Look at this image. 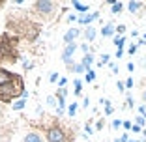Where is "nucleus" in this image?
<instances>
[{"label":"nucleus","mask_w":146,"mask_h":142,"mask_svg":"<svg viewBox=\"0 0 146 142\" xmlns=\"http://www.w3.org/2000/svg\"><path fill=\"white\" fill-rule=\"evenodd\" d=\"M25 94V84L23 79L15 73H9L8 69L0 67V101L9 103L15 97Z\"/></svg>","instance_id":"f257e3e1"},{"label":"nucleus","mask_w":146,"mask_h":142,"mask_svg":"<svg viewBox=\"0 0 146 142\" xmlns=\"http://www.w3.org/2000/svg\"><path fill=\"white\" fill-rule=\"evenodd\" d=\"M17 38H11L9 34H4L0 38V62H17V52H15Z\"/></svg>","instance_id":"f03ea898"},{"label":"nucleus","mask_w":146,"mask_h":142,"mask_svg":"<svg viewBox=\"0 0 146 142\" xmlns=\"http://www.w3.org/2000/svg\"><path fill=\"white\" fill-rule=\"evenodd\" d=\"M34 9L41 17H51L52 13H54V9H56V4L54 2H49V0H38L34 4Z\"/></svg>","instance_id":"7ed1b4c3"},{"label":"nucleus","mask_w":146,"mask_h":142,"mask_svg":"<svg viewBox=\"0 0 146 142\" xmlns=\"http://www.w3.org/2000/svg\"><path fill=\"white\" fill-rule=\"evenodd\" d=\"M47 140L49 142H64L66 140V135L60 127H51L47 131Z\"/></svg>","instance_id":"20e7f679"},{"label":"nucleus","mask_w":146,"mask_h":142,"mask_svg":"<svg viewBox=\"0 0 146 142\" xmlns=\"http://www.w3.org/2000/svg\"><path fill=\"white\" fill-rule=\"evenodd\" d=\"M75 49H77V45H75V43L66 45L64 52H62V62H64V64L71 65V56H73V52H75Z\"/></svg>","instance_id":"39448f33"},{"label":"nucleus","mask_w":146,"mask_h":142,"mask_svg":"<svg viewBox=\"0 0 146 142\" xmlns=\"http://www.w3.org/2000/svg\"><path fill=\"white\" fill-rule=\"evenodd\" d=\"M79 34H81V30H79V28H69V30L66 32V36H64V41H66V45L73 43V39L77 38Z\"/></svg>","instance_id":"423d86ee"},{"label":"nucleus","mask_w":146,"mask_h":142,"mask_svg":"<svg viewBox=\"0 0 146 142\" xmlns=\"http://www.w3.org/2000/svg\"><path fill=\"white\" fill-rule=\"evenodd\" d=\"M98 15H99L98 11H94V13H92V15H86V13H82V15H81V19H79V21H81L82 24H88V22H92V21H94L96 17H98Z\"/></svg>","instance_id":"0eeeda50"},{"label":"nucleus","mask_w":146,"mask_h":142,"mask_svg":"<svg viewBox=\"0 0 146 142\" xmlns=\"http://www.w3.org/2000/svg\"><path fill=\"white\" fill-rule=\"evenodd\" d=\"M84 36H86V41L90 43V41H94V38H96V28L94 26H88L86 28V32H84Z\"/></svg>","instance_id":"6e6552de"},{"label":"nucleus","mask_w":146,"mask_h":142,"mask_svg":"<svg viewBox=\"0 0 146 142\" xmlns=\"http://www.w3.org/2000/svg\"><path fill=\"white\" fill-rule=\"evenodd\" d=\"M25 142H43V140H41V137H39L38 133H28L25 137Z\"/></svg>","instance_id":"1a4fd4ad"},{"label":"nucleus","mask_w":146,"mask_h":142,"mask_svg":"<svg viewBox=\"0 0 146 142\" xmlns=\"http://www.w3.org/2000/svg\"><path fill=\"white\" fill-rule=\"evenodd\" d=\"M112 34H114V26L112 24H107V26L101 28V36H103V38H109V36H112Z\"/></svg>","instance_id":"9d476101"},{"label":"nucleus","mask_w":146,"mask_h":142,"mask_svg":"<svg viewBox=\"0 0 146 142\" xmlns=\"http://www.w3.org/2000/svg\"><path fill=\"white\" fill-rule=\"evenodd\" d=\"M92 64H94V56H92V54H84V56H82V65H84L86 69H90Z\"/></svg>","instance_id":"9b49d317"},{"label":"nucleus","mask_w":146,"mask_h":142,"mask_svg":"<svg viewBox=\"0 0 146 142\" xmlns=\"http://www.w3.org/2000/svg\"><path fill=\"white\" fill-rule=\"evenodd\" d=\"M127 8H129V11H131V13H137L139 9L142 8V2H129Z\"/></svg>","instance_id":"f8f14e48"},{"label":"nucleus","mask_w":146,"mask_h":142,"mask_svg":"<svg viewBox=\"0 0 146 142\" xmlns=\"http://www.w3.org/2000/svg\"><path fill=\"white\" fill-rule=\"evenodd\" d=\"M73 8L77 9V11H81V13H86V11H88V6H86V4H81V2H73Z\"/></svg>","instance_id":"ddd939ff"},{"label":"nucleus","mask_w":146,"mask_h":142,"mask_svg":"<svg viewBox=\"0 0 146 142\" xmlns=\"http://www.w3.org/2000/svg\"><path fill=\"white\" fill-rule=\"evenodd\" d=\"M124 43H125V38H124V36H120V38H114V45H116L118 49L124 47Z\"/></svg>","instance_id":"4468645a"},{"label":"nucleus","mask_w":146,"mask_h":142,"mask_svg":"<svg viewBox=\"0 0 146 142\" xmlns=\"http://www.w3.org/2000/svg\"><path fill=\"white\" fill-rule=\"evenodd\" d=\"M122 8H124V4H122V2H114V4H112V9H111V11H112V13H120V11H122Z\"/></svg>","instance_id":"2eb2a0df"},{"label":"nucleus","mask_w":146,"mask_h":142,"mask_svg":"<svg viewBox=\"0 0 146 142\" xmlns=\"http://www.w3.org/2000/svg\"><path fill=\"white\" fill-rule=\"evenodd\" d=\"M73 71H75V73H82V71H88V69L82 64H73Z\"/></svg>","instance_id":"dca6fc26"},{"label":"nucleus","mask_w":146,"mask_h":142,"mask_svg":"<svg viewBox=\"0 0 146 142\" xmlns=\"http://www.w3.org/2000/svg\"><path fill=\"white\" fill-rule=\"evenodd\" d=\"M25 105H26V101H15L13 103V110H21V108H25Z\"/></svg>","instance_id":"f3484780"},{"label":"nucleus","mask_w":146,"mask_h":142,"mask_svg":"<svg viewBox=\"0 0 146 142\" xmlns=\"http://www.w3.org/2000/svg\"><path fill=\"white\" fill-rule=\"evenodd\" d=\"M144 122H146L144 116H137V118H135V125H139V127H141V125H144Z\"/></svg>","instance_id":"a211bd4d"},{"label":"nucleus","mask_w":146,"mask_h":142,"mask_svg":"<svg viewBox=\"0 0 146 142\" xmlns=\"http://www.w3.org/2000/svg\"><path fill=\"white\" fill-rule=\"evenodd\" d=\"M68 112H69V116H75V112H77V105H75V103H73V105H69Z\"/></svg>","instance_id":"6ab92c4d"},{"label":"nucleus","mask_w":146,"mask_h":142,"mask_svg":"<svg viewBox=\"0 0 146 142\" xmlns=\"http://www.w3.org/2000/svg\"><path fill=\"white\" fill-rule=\"evenodd\" d=\"M94 79H96V73L92 71V69H88V73H86V81L90 82V81H94Z\"/></svg>","instance_id":"aec40b11"},{"label":"nucleus","mask_w":146,"mask_h":142,"mask_svg":"<svg viewBox=\"0 0 146 142\" xmlns=\"http://www.w3.org/2000/svg\"><path fill=\"white\" fill-rule=\"evenodd\" d=\"M99 64H101V65L109 64V54H103V56H101V60H99Z\"/></svg>","instance_id":"412c9836"},{"label":"nucleus","mask_w":146,"mask_h":142,"mask_svg":"<svg viewBox=\"0 0 146 142\" xmlns=\"http://www.w3.org/2000/svg\"><path fill=\"white\" fill-rule=\"evenodd\" d=\"M75 94H81V81H75Z\"/></svg>","instance_id":"4be33fe9"},{"label":"nucleus","mask_w":146,"mask_h":142,"mask_svg":"<svg viewBox=\"0 0 146 142\" xmlns=\"http://www.w3.org/2000/svg\"><path fill=\"white\" fill-rule=\"evenodd\" d=\"M122 124H124V122H120V120H114V122H112V127H114V129H118V127H122Z\"/></svg>","instance_id":"5701e85b"},{"label":"nucleus","mask_w":146,"mask_h":142,"mask_svg":"<svg viewBox=\"0 0 146 142\" xmlns=\"http://www.w3.org/2000/svg\"><path fill=\"white\" fill-rule=\"evenodd\" d=\"M125 88H133V79H131V77L125 81Z\"/></svg>","instance_id":"b1692460"},{"label":"nucleus","mask_w":146,"mask_h":142,"mask_svg":"<svg viewBox=\"0 0 146 142\" xmlns=\"http://www.w3.org/2000/svg\"><path fill=\"white\" fill-rule=\"evenodd\" d=\"M116 86H118V92H124L125 84H124V82H118V84H116Z\"/></svg>","instance_id":"393cba45"},{"label":"nucleus","mask_w":146,"mask_h":142,"mask_svg":"<svg viewBox=\"0 0 146 142\" xmlns=\"http://www.w3.org/2000/svg\"><path fill=\"white\" fill-rule=\"evenodd\" d=\"M111 69H112V73H118V65L116 64H111Z\"/></svg>","instance_id":"a878e982"},{"label":"nucleus","mask_w":146,"mask_h":142,"mask_svg":"<svg viewBox=\"0 0 146 142\" xmlns=\"http://www.w3.org/2000/svg\"><path fill=\"white\" fill-rule=\"evenodd\" d=\"M47 103H49V105H51V107H52V105L56 103V101H54V97H47Z\"/></svg>","instance_id":"bb28decb"},{"label":"nucleus","mask_w":146,"mask_h":142,"mask_svg":"<svg viewBox=\"0 0 146 142\" xmlns=\"http://www.w3.org/2000/svg\"><path fill=\"white\" fill-rule=\"evenodd\" d=\"M32 67V62H28V60H25V69H30Z\"/></svg>","instance_id":"cd10ccee"},{"label":"nucleus","mask_w":146,"mask_h":142,"mask_svg":"<svg viewBox=\"0 0 146 142\" xmlns=\"http://www.w3.org/2000/svg\"><path fill=\"white\" fill-rule=\"evenodd\" d=\"M58 79V73H51V82H54Z\"/></svg>","instance_id":"c85d7f7f"},{"label":"nucleus","mask_w":146,"mask_h":142,"mask_svg":"<svg viewBox=\"0 0 146 142\" xmlns=\"http://www.w3.org/2000/svg\"><path fill=\"white\" fill-rule=\"evenodd\" d=\"M135 51H137V45H131V47H129V52H131V54H133Z\"/></svg>","instance_id":"c756f323"},{"label":"nucleus","mask_w":146,"mask_h":142,"mask_svg":"<svg viewBox=\"0 0 146 142\" xmlns=\"http://www.w3.org/2000/svg\"><path fill=\"white\" fill-rule=\"evenodd\" d=\"M127 107H133V97H127Z\"/></svg>","instance_id":"7c9ffc66"},{"label":"nucleus","mask_w":146,"mask_h":142,"mask_svg":"<svg viewBox=\"0 0 146 142\" xmlns=\"http://www.w3.org/2000/svg\"><path fill=\"white\" fill-rule=\"evenodd\" d=\"M125 127V129H131V124H129V122H124V124H122Z\"/></svg>","instance_id":"2f4dec72"},{"label":"nucleus","mask_w":146,"mask_h":142,"mask_svg":"<svg viewBox=\"0 0 146 142\" xmlns=\"http://www.w3.org/2000/svg\"><path fill=\"white\" fill-rule=\"evenodd\" d=\"M120 142H127V135H122V137H120Z\"/></svg>","instance_id":"473e14b6"},{"label":"nucleus","mask_w":146,"mask_h":142,"mask_svg":"<svg viewBox=\"0 0 146 142\" xmlns=\"http://www.w3.org/2000/svg\"><path fill=\"white\" fill-rule=\"evenodd\" d=\"M142 101H146V90L142 92Z\"/></svg>","instance_id":"72a5a7b5"},{"label":"nucleus","mask_w":146,"mask_h":142,"mask_svg":"<svg viewBox=\"0 0 146 142\" xmlns=\"http://www.w3.org/2000/svg\"><path fill=\"white\" fill-rule=\"evenodd\" d=\"M2 112H4V108H2V105H0V116H2Z\"/></svg>","instance_id":"f704fd0d"},{"label":"nucleus","mask_w":146,"mask_h":142,"mask_svg":"<svg viewBox=\"0 0 146 142\" xmlns=\"http://www.w3.org/2000/svg\"><path fill=\"white\" fill-rule=\"evenodd\" d=\"M129 142H139V140H129Z\"/></svg>","instance_id":"c9c22d12"},{"label":"nucleus","mask_w":146,"mask_h":142,"mask_svg":"<svg viewBox=\"0 0 146 142\" xmlns=\"http://www.w3.org/2000/svg\"><path fill=\"white\" fill-rule=\"evenodd\" d=\"M114 142H120V138H118V140H114Z\"/></svg>","instance_id":"e433bc0d"},{"label":"nucleus","mask_w":146,"mask_h":142,"mask_svg":"<svg viewBox=\"0 0 146 142\" xmlns=\"http://www.w3.org/2000/svg\"><path fill=\"white\" fill-rule=\"evenodd\" d=\"M2 4H4V2H0V6H2Z\"/></svg>","instance_id":"4c0bfd02"},{"label":"nucleus","mask_w":146,"mask_h":142,"mask_svg":"<svg viewBox=\"0 0 146 142\" xmlns=\"http://www.w3.org/2000/svg\"><path fill=\"white\" fill-rule=\"evenodd\" d=\"M144 137H146V131H144Z\"/></svg>","instance_id":"58836bf2"}]
</instances>
